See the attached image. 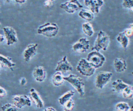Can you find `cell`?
Wrapping results in <instances>:
<instances>
[{"label":"cell","instance_id":"cell-10","mask_svg":"<svg viewBox=\"0 0 133 111\" xmlns=\"http://www.w3.org/2000/svg\"><path fill=\"white\" fill-rule=\"evenodd\" d=\"M3 30L8 46L12 45L18 42V38L17 32L12 27L6 26L3 28Z\"/></svg>","mask_w":133,"mask_h":111},{"label":"cell","instance_id":"cell-33","mask_svg":"<svg viewBox=\"0 0 133 111\" xmlns=\"http://www.w3.org/2000/svg\"><path fill=\"white\" fill-rule=\"evenodd\" d=\"M44 111H57L56 109L51 106H48L44 109Z\"/></svg>","mask_w":133,"mask_h":111},{"label":"cell","instance_id":"cell-36","mask_svg":"<svg viewBox=\"0 0 133 111\" xmlns=\"http://www.w3.org/2000/svg\"><path fill=\"white\" fill-rule=\"evenodd\" d=\"M128 27L133 32V23L129 24Z\"/></svg>","mask_w":133,"mask_h":111},{"label":"cell","instance_id":"cell-42","mask_svg":"<svg viewBox=\"0 0 133 111\" xmlns=\"http://www.w3.org/2000/svg\"><path fill=\"white\" fill-rule=\"evenodd\" d=\"M131 73H132V75H133V71L131 72Z\"/></svg>","mask_w":133,"mask_h":111},{"label":"cell","instance_id":"cell-43","mask_svg":"<svg viewBox=\"0 0 133 111\" xmlns=\"http://www.w3.org/2000/svg\"><path fill=\"white\" fill-rule=\"evenodd\" d=\"M1 66H0V69H1Z\"/></svg>","mask_w":133,"mask_h":111},{"label":"cell","instance_id":"cell-35","mask_svg":"<svg viewBox=\"0 0 133 111\" xmlns=\"http://www.w3.org/2000/svg\"><path fill=\"white\" fill-rule=\"evenodd\" d=\"M4 39H5L4 37L2 35H1V34H0V43L3 42V41H4Z\"/></svg>","mask_w":133,"mask_h":111},{"label":"cell","instance_id":"cell-12","mask_svg":"<svg viewBox=\"0 0 133 111\" xmlns=\"http://www.w3.org/2000/svg\"><path fill=\"white\" fill-rule=\"evenodd\" d=\"M37 47L38 45L35 43H31L27 46L23 52V57L25 62H29L36 54Z\"/></svg>","mask_w":133,"mask_h":111},{"label":"cell","instance_id":"cell-38","mask_svg":"<svg viewBox=\"0 0 133 111\" xmlns=\"http://www.w3.org/2000/svg\"><path fill=\"white\" fill-rule=\"evenodd\" d=\"M6 3H9L11 0H4Z\"/></svg>","mask_w":133,"mask_h":111},{"label":"cell","instance_id":"cell-6","mask_svg":"<svg viewBox=\"0 0 133 111\" xmlns=\"http://www.w3.org/2000/svg\"><path fill=\"white\" fill-rule=\"evenodd\" d=\"M113 75L111 72L104 71L99 73L95 78V86L99 89H103L109 82Z\"/></svg>","mask_w":133,"mask_h":111},{"label":"cell","instance_id":"cell-40","mask_svg":"<svg viewBox=\"0 0 133 111\" xmlns=\"http://www.w3.org/2000/svg\"><path fill=\"white\" fill-rule=\"evenodd\" d=\"M1 27V23H0V27Z\"/></svg>","mask_w":133,"mask_h":111},{"label":"cell","instance_id":"cell-32","mask_svg":"<svg viewBox=\"0 0 133 111\" xmlns=\"http://www.w3.org/2000/svg\"><path fill=\"white\" fill-rule=\"evenodd\" d=\"M27 79L25 77H22L20 80V84L21 86H25L27 84Z\"/></svg>","mask_w":133,"mask_h":111},{"label":"cell","instance_id":"cell-5","mask_svg":"<svg viewBox=\"0 0 133 111\" xmlns=\"http://www.w3.org/2000/svg\"><path fill=\"white\" fill-rule=\"evenodd\" d=\"M76 69L81 75L85 77L92 76L96 70L85 58H81L78 61Z\"/></svg>","mask_w":133,"mask_h":111},{"label":"cell","instance_id":"cell-27","mask_svg":"<svg viewBox=\"0 0 133 111\" xmlns=\"http://www.w3.org/2000/svg\"><path fill=\"white\" fill-rule=\"evenodd\" d=\"M123 7L133 12V0H122Z\"/></svg>","mask_w":133,"mask_h":111},{"label":"cell","instance_id":"cell-8","mask_svg":"<svg viewBox=\"0 0 133 111\" xmlns=\"http://www.w3.org/2000/svg\"><path fill=\"white\" fill-rule=\"evenodd\" d=\"M12 101L13 104L18 109H21L24 106H31L32 101L28 96L24 94H18L13 96Z\"/></svg>","mask_w":133,"mask_h":111},{"label":"cell","instance_id":"cell-9","mask_svg":"<svg viewBox=\"0 0 133 111\" xmlns=\"http://www.w3.org/2000/svg\"><path fill=\"white\" fill-rule=\"evenodd\" d=\"M90 48L89 40L85 37L80 38L72 45V49L74 51L78 53L86 52Z\"/></svg>","mask_w":133,"mask_h":111},{"label":"cell","instance_id":"cell-19","mask_svg":"<svg viewBox=\"0 0 133 111\" xmlns=\"http://www.w3.org/2000/svg\"><path fill=\"white\" fill-rule=\"evenodd\" d=\"M63 74L60 72H56L52 75L51 81L53 85L55 87H59L62 85L64 82Z\"/></svg>","mask_w":133,"mask_h":111},{"label":"cell","instance_id":"cell-16","mask_svg":"<svg viewBox=\"0 0 133 111\" xmlns=\"http://www.w3.org/2000/svg\"><path fill=\"white\" fill-rule=\"evenodd\" d=\"M114 68L116 72L122 73L127 69V65L126 61L122 58H116L113 62Z\"/></svg>","mask_w":133,"mask_h":111},{"label":"cell","instance_id":"cell-41","mask_svg":"<svg viewBox=\"0 0 133 111\" xmlns=\"http://www.w3.org/2000/svg\"><path fill=\"white\" fill-rule=\"evenodd\" d=\"M63 111H69V110H64V109Z\"/></svg>","mask_w":133,"mask_h":111},{"label":"cell","instance_id":"cell-30","mask_svg":"<svg viewBox=\"0 0 133 111\" xmlns=\"http://www.w3.org/2000/svg\"><path fill=\"white\" fill-rule=\"evenodd\" d=\"M7 95V91L6 90L3 88L2 86H0V98H4Z\"/></svg>","mask_w":133,"mask_h":111},{"label":"cell","instance_id":"cell-24","mask_svg":"<svg viewBox=\"0 0 133 111\" xmlns=\"http://www.w3.org/2000/svg\"><path fill=\"white\" fill-rule=\"evenodd\" d=\"M121 93L124 98L131 99L133 98V86L128 84Z\"/></svg>","mask_w":133,"mask_h":111},{"label":"cell","instance_id":"cell-23","mask_svg":"<svg viewBox=\"0 0 133 111\" xmlns=\"http://www.w3.org/2000/svg\"><path fill=\"white\" fill-rule=\"evenodd\" d=\"M82 29L83 33L87 36L91 37L94 34V30L92 24L88 22H85L82 25Z\"/></svg>","mask_w":133,"mask_h":111},{"label":"cell","instance_id":"cell-11","mask_svg":"<svg viewBox=\"0 0 133 111\" xmlns=\"http://www.w3.org/2000/svg\"><path fill=\"white\" fill-rule=\"evenodd\" d=\"M73 70V67L68 61L66 56L63 57L62 59L57 63V66L55 68L56 72H60L63 74L68 72H72Z\"/></svg>","mask_w":133,"mask_h":111},{"label":"cell","instance_id":"cell-1","mask_svg":"<svg viewBox=\"0 0 133 111\" xmlns=\"http://www.w3.org/2000/svg\"><path fill=\"white\" fill-rule=\"evenodd\" d=\"M110 43L109 36L103 30H100L98 33L92 50L97 51H106L109 46Z\"/></svg>","mask_w":133,"mask_h":111},{"label":"cell","instance_id":"cell-2","mask_svg":"<svg viewBox=\"0 0 133 111\" xmlns=\"http://www.w3.org/2000/svg\"><path fill=\"white\" fill-rule=\"evenodd\" d=\"M59 26L55 23L46 22L41 25L37 29L38 34L44 35L46 37L52 38L55 37L58 33Z\"/></svg>","mask_w":133,"mask_h":111},{"label":"cell","instance_id":"cell-13","mask_svg":"<svg viewBox=\"0 0 133 111\" xmlns=\"http://www.w3.org/2000/svg\"><path fill=\"white\" fill-rule=\"evenodd\" d=\"M84 3L89 10L94 14H97L104 4V0H84Z\"/></svg>","mask_w":133,"mask_h":111},{"label":"cell","instance_id":"cell-26","mask_svg":"<svg viewBox=\"0 0 133 111\" xmlns=\"http://www.w3.org/2000/svg\"><path fill=\"white\" fill-rule=\"evenodd\" d=\"M2 111H18V108L13 104L9 103L4 104L2 107Z\"/></svg>","mask_w":133,"mask_h":111},{"label":"cell","instance_id":"cell-14","mask_svg":"<svg viewBox=\"0 0 133 111\" xmlns=\"http://www.w3.org/2000/svg\"><path fill=\"white\" fill-rule=\"evenodd\" d=\"M30 98L31 101L34 103L37 108H42L44 107V101L38 92L34 88H31L30 90Z\"/></svg>","mask_w":133,"mask_h":111},{"label":"cell","instance_id":"cell-7","mask_svg":"<svg viewBox=\"0 0 133 111\" xmlns=\"http://www.w3.org/2000/svg\"><path fill=\"white\" fill-rule=\"evenodd\" d=\"M60 7L64 10L66 12L70 14L83 8V5L79 3L78 0H69L60 5Z\"/></svg>","mask_w":133,"mask_h":111},{"label":"cell","instance_id":"cell-34","mask_svg":"<svg viewBox=\"0 0 133 111\" xmlns=\"http://www.w3.org/2000/svg\"><path fill=\"white\" fill-rule=\"evenodd\" d=\"M16 3H18V4H24L26 1V0H14Z\"/></svg>","mask_w":133,"mask_h":111},{"label":"cell","instance_id":"cell-4","mask_svg":"<svg viewBox=\"0 0 133 111\" xmlns=\"http://www.w3.org/2000/svg\"><path fill=\"white\" fill-rule=\"evenodd\" d=\"M86 60L95 68L97 69L103 66L106 59L100 51L92 50L88 53Z\"/></svg>","mask_w":133,"mask_h":111},{"label":"cell","instance_id":"cell-39","mask_svg":"<svg viewBox=\"0 0 133 111\" xmlns=\"http://www.w3.org/2000/svg\"><path fill=\"white\" fill-rule=\"evenodd\" d=\"M51 1H52V2H53V1H56V0H50Z\"/></svg>","mask_w":133,"mask_h":111},{"label":"cell","instance_id":"cell-25","mask_svg":"<svg viewBox=\"0 0 133 111\" xmlns=\"http://www.w3.org/2000/svg\"><path fill=\"white\" fill-rule=\"evenodd\" d=\"M130 108L129 105L125 102H118L115 105L116 111H128Z\"/></svg>","mask_w":133,"mask_h":111},{"label":"cell","instance_id":"cell-31","mask_svg":"<svg viewBox=\"0 0 133 111\" xmlns=\"http://www.w3.org/2000/svg\"><path fill=\"white\" fill-rule=\"evenodd\" d=\"M43 5L45 7H50L52 6V2L50 0H46L44 2Z\"/></svg>","mask_w":133,"mask_h":111},{"label":"cell","instance_id":"cell-29","mask_svg":"<svg viewBox=\"0 0 133 111\" xmlns=\"http://www.w3.org/2000/svg\"><path fill=\"white\" fill-rule=\"evenodd\" d=\"M123 32L125 34V35L129 38L133 35V32L129 27L125 29Z\"/></svg>","mask_w":133,"mask_h":111},{"label":"cell","instance_id":"cell-17","mask_svg":"<svg viewBox=\"0 0 133 111\" xmlns=\"http://www.w3.org/2000/svg\"><path fill=\"white\" fill-rule=\"evenodd\" d=\"M16 64L11 58L0 54V66L1 67H7L11 71H14V67Z\"/></svg>","mask_w":133,"mask_h":111},{"label":"cell","instance_id":"cell-15","mask_svg":"<svg viewBox=\"0 0 133 111\" xmlns=\"http://www.w3.org/2000/svg\"><path fill=\"white\" fill-rule=\"evenodd\" d=\"M33 76L35 80L39 82L45 80L46 78V71L42 66H37L33 70Z\"/></svg>","mask_w":133,"mask_h":111},{"label":"cell","instance_id":"cell-3","mask_svg":"<svg viewBox=\"0 0 133 111\" xmlns=\"http://www.w3.org/2000/svg\"><path fill=\"white\" fill-rule=\"evenodd\" d=\"M64 80L69 82L78 93L81 96L85 94V84L83 79L79 76L71 74L69 76L64 77Z\"/></svg>","mask_w":133,"mask_h":111},{"label":"cell","instance_id":"cell-18","mask_svg":"<svg viewBox=\"0 0 133 111\" xmlns=\"http://www.w3.org/2000/svg\"><path fill=\"white\" fill-rule=\"evenodd\" d=\"M128 85L121 79H117L113 81L112 83L113 90L118 93H122L124 89Z\"/></svg>","mask_w":133,"mask_h":111},{"label":"cell","instance_id":"cell-21","mask_svg":"<svg viewBox=\"0 0 133 111\" xmlns=\"http://www.w3.org/2000/svg\"><path fill=\"white\" fill-rule=\"evenodd\" d=\"M78 15L81 19L88 22L92 21L95 17V14L90 10L83 8L79 10Z\"/></svg>","mask_w":133,"mask_h":111},{"label":"cell","instance_id":"cell-22","mask_svg":"<svg viewBox=\"0 0 133 111\" xmlns=\"http://www.w3.org/2000/svg\"><path fill=\"white\" fill-rule=\"evenodd\" d=\"M74 94L75 91L74 90H70L66 91L65 93H64L63 95H62L58 98V101L59 104L63 106L67 101L72 99V97L74 96Z\"/></svg>","mask_w":133,"mask_h":111},{"label":"cell","instance_id":"cell-37","mask_svg":"<svg viewBox=\"0 0 133 111\" xmlns=\"http://www.w3.org/2000/svg\"><path fill=\"white\" fill-rule=\"evenodd\" d=\"M128 111H133V106H131Z\"/></svg>","mask_w":133,"mask_h":111},{"label":"cell","instance_id":"cell-28","mask_svg":"<svg viewBox=\"0 0 133 111\" xmlns=\"http://www.w3.org/2000/svg\"><path fill=\"white\" fill-rule=\"evenodd\" d=\"M74 105L75 103L74 100L72 99H71L68 101H67L63 106L64 107V110L71 111L73 109Z\"/></svg>","mask_w":133,"mask_h":111},{"label":"cell","instance_id":"cell-20","mask_svg":"<svg viewBox=\"0 0 133 111\" xmlns=\"http://www.w3.org/2000/svg\"><path fill=\"white\" fill-rule=\"evenodd\" d=\"M116 39L124 49H126L129 45V38L125 35L124 32L119 33L116 37Z\"/></svg>","mask_w":133,"mask_h":111}]
</instances>
